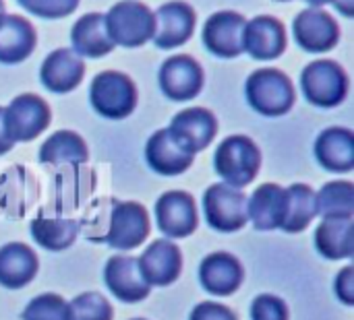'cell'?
<instances>
[{"label": "cell", "instance_id": "cell-1", "mask_svg": "<svg viewBox=\"0 0 354 320\" xmlns=\"http://www.w3.org/2000/svg\"><path fill=\"white\" fill-rule=\"evenodd\" d=\"M214 168L224 184L241 190L257 178L261 168V151L253 139L245 134H232L218 145Z\"/></svg>", "mask_w": 354, "mask_h": 320}, {"label": "cell", "instance_id": "cell-2", "mask_svg": "<svg viewBox=\"0 0 354 320\" xmlns=\"http://www.w3.org/2000/svg\"><path fill=\"white\" fill-rule=\"evenodd\" d=\"M249 106L268 118H278L295 106V87L290 79L278 68H259L251 72L245 85Z\"/></svg>", "mask_w": 354, "mask_h": 320}, {"label": "cell", "instance_id": "cell-3", "mask_svg": "<svg viewBox=\"0 0 354 320\" xmlns=\"http://www.w3.org/2000/svg\"><path fill=\"white\" fill-rule=\"evenodd\" d=\"M137 87L133 79L118 70H104L95 74L89 87V101L91 108L108 118V120H122L131 116L137 108Z\"/></svg>", "mask_w": 354, "mask_h": 320}, {"label": "cell", "instance_id": "cell-4", "mask_svg": "<svg viewBox=\"0 0 354 320\" xmlns=\"http://www.w3.org/2000/svg\"><path fill=\"white\" fill-rule=\"evenodd\" d=\"M106 17V29L114 46L139 48L153 37L156 17L149 6L137 0L116 2Z\"/></svg>", "mask_w": 354, "mask_h": 320}, {"label": "cell", "instance_id": "cell-5", "mask_svg": "<svg viewBox=\"0 0 354 320\" xmlns=\"http://www.w3.org/2000/svg\"><path fill=\"white\" fill-rule=\"evenodd\" d=\"M108 226L104 228V236L95 242H104L116 250H133L143 244L149 236V215L143 205L133 201H114L110 199Z\"/></svg>", "mask_w": 354, "mask_h": 320}, {"label": "cell", "instance_id": "cell-6", "mask_svg": "<svg viewBox=\"0 0 354 320\" xmlns=\"http://www.w3.org/2000/svg\"><path fill=\"white\" fill-rule=\"evenodd\" d=\"M348 74L334 60H315L301 72V89L309 103L317 108H336L348 95Z\"/></svg>", "mask_w": 354, "mask_h": 320}, {"label": "cell", "instance_id": "cell-7", "mask_svg": "<svg viewBox=\"0 0 354 320\" xmlns=\"http://www.w3.org/2000/svg\"><path fill=\"white\" fill-rule=\"evenodd\" d=\"M247 201L249 197L239 188H232L224 182L212 184L203 194V213L207 226L222 234L243 230L249 223Z\"/></svg>", "mask_w": 354, "mask_h": 320}, {"label": "cell", "instance_id": "cell-8", "mask_svg": "<svg viewBox=\"0 0 354 320\" xmlns=\"http://www.w3.org/2000/svg\"><path fill=\"white\" fill-rule=\"evenodd\" d=\"M52 120L50 106L33 93L17 95L2 114L6 137L12 143H29L39 137Z\"/></svg>", "mask_w": 354, "mask_h": 320}, {"label": "cell", "instance_id": "cell-9", "mask_svg": "<svg viewBox=\"0 0 354 320\" xmlns=\"http://www.w3.org/2000/svg\"><path fill=\"white\" fill-rule=\"evenodd\" d=\"M170 139L187 153L195 155L212 145L218 134V120L205 108H189L178 112L166 128Z\"/></svg>", "mask_w": 354, "mask_h": 320}, {"label": "cell", "instance_id": "cell-10", "mask_svg": "<svg viewBox=\"0 0 354 320\" xmlns=\"http://www.w3.org/2000/svg\"><path fill=\"white\" fill-rule=\"evenodd\" d=\"M162 93L172 101H189L197 97L203 89L205 74L201 64L187 54H176L168 58L158 74Z\"/></svg>", "mask_w": 354, "mask_h": 320}, {"label": "cell", "instance_id": "cell-11", "mask_svg": "<svg viewBox=\"0 0 354 320\" xmlns=\"http://www.w3.org/2000/svg\"><path fill=\"white\" fill-rule=\"evenodd\" d=\"M247 19L234 10L214 12L203 25V46L218 58H236L245 52Z\"/></svg>", "mask_w": 354, "mask_h": 320}, {"label": "cell", "instance_id": "cell-12", "mask_svg": "<svg viewBox=\"0 0 354 320\" xmlns=\"http://www.w3.org/2000/svg\"><path fill=\"white\" fill-rule=\"evenodd\" d=\"M156 223L158 230L170 240H180L191 236L199 223L195 199L183 190L164 192L156 201Z\"/></svg>", "mask_w": 354, "mask_h": 320}, {"label": "cell", "instance_id": "cell-13", "mask_svg": "<svg viewBox=\"0 0 354 320\" xmlns=\"http://www.w3.org/2000/svg\"><path fill=\"white\" fill-rule=\"evenodd\" d=\"M292 33L297 43L309 54L330 52L340 41V27L324 8H307L299 12L292 23Z\"/></svg>", "mask_w": 354, "mask_h": 320}, {"label": "cell", "instance_id": "cell-14", "mask_svg": "<svg viewBox=\"0 0 354 320\" xmlns=\"http://www.w3.org/2000/svg\"><path fill=\"white\" fill-rule=\"evenodd\" d=\"M137 263L149 288H166L180 277L183 252L172 240H156L143 250Z\"/></svg>", "mask_w": 354, "mask_h": 320}, {"label": "cell", "instance_id": "cell-15", "mask_svg": "<svg viewBox=\"0 0 354 320\" xmlns=\"http://www.w3.org/2000/svg\"><path fill=\"white\" fill-rule=\"evenodd\" d=\"M104 283L114 298L124 304H137L145 300L151 292L149 283L143 279L139 271V263L135 257L116 254L104 267Z\"/></svg>", "mask_w": 354, "mask_h": 320}, {"label": "cell", "instance_id": "cell-16", "mask_svg": "<svg viewBox=\"0 0 354 320\" xmlns=\"http://www.w3.org/2000/svg\"><path fill=\"white\" fill-rule=\"evenodd\" d=\"M153 43L162 50H172L187 43L195 31V10L187 2H166L156 12Z\"/></svg>", "mask_w": 354, "mask_h": 320}, {"label": "cell", "instance_id": "cell-17", "mask_svg": "<svg viewBox=\"0 0 354 320\" xmlns=\"http://www.w3.org/2000/svg\"><path fill=\"white\" fill-rule=\"evenodd\" d=\"M245 271L230 252H212L199 265V283L212 296H232L243 286Z\"/></svg>", "mask_w": 354, "mask_h": 320}, {"label": "cell", "instance_id": "cell-18", "mask_svg": "<svg viewBox=\"0 0 354 320\" xmlns=\"http://www.w3.org/2000/svg\"><path fill=\"white\" fill-rule=\"evenodd\" d=\"M286 50V29L282 21L270 14L247 21L245 27V52L255 60H276Z\"/></svg>", "mask_w": 354, "mask_h": 320}, {"label": "cell", "instance_id": "cell-19", "mask_svg": "<svg viewBox=\"0 0 354 320\" xmlns=\"http://www.w3.org/2000/svg\"><path fill=\"white\" fill-rule=\"evenodd\" d=\"M83 74H85L83 58H79L68 48H60V50H54L52 54H48V58L44 60V64L39 68L41 85L48 91L58 93V95L77 89L79 83L83 81Z\"/></svg>", "mask_w": 354, "mask_h": 320}, {"label": "cell", "instance_id": "cell-20", "mask_svg": "<svg viewBox=\"0 0 354 320\" xmlns=\"http://www.w3.org/2000/svg\"><path fill=\"white\" fill-rule=\"evenodd\" d=\"M315 157L319 166L334 174L354 170V134L342 126L326 128L315 141Z\"/></svg>", "mask_w": 354, "mask_h": 320}, {"label": "cell", "instance_id": "cell-21", "mask_svg": "<svg viewBox=\"0 0 354 320\" xmlns=\"http://www.w3.org/2000/svg\"><path fill=\"white\" fill-rule=\"evenodd\" d=\"M286 211V188L280 184H261L247 201L249 221L259 232L280 230Z\"/></svg>", "mask_w": 354, "mask_h": 320}, {"label": "cell", "instance_id": "cell-22", "mask_svg": "<svg viewBox=\"0 0 354 320\" xmlns=\"http://www.w3.org/2000/svg\"><path fill=\"white\" fill-rule=\"evenodd\" d=\"M195 155L183 151L166 128L156 130L145 145V161L160 176H180L193 166Z\"/></svg>", "mask_w": 354, "mask_h": 320}, {"label": "cell", "instance_id": "cell-23", "mask_svg": "<svg viewBox=\"0 0 354 320\" xmlns=\"http://www.w3.org/2000/svg\"><path fill=\"white\" fill-rule=\"evenodd\" d=\"M39 271V261L33 248L21 242H10L0 248V286L21 290L33 281Z\"/></svg>", "mask_w": 354, "mask_h": 320}, {"label": "cell", "instance_id": "cell-24", "mask_svg": "<svg viewBox=\"0 0 354 320\" xmlns=\"http://www.w3.org/2000/svg\"><path fill=\"white\" fill-rule=\"evenodd\" d=\"M33 25L19 14H0V62L19 64L35 50Z\"/></svg>", "mask_w": 354, "mask_h": 320}, {"label": "cell", "instance_id": "cell-25", "mask_svg": "<svg viewBox=\"0 0 354 320\" xmlns=\"http://www.w3.org/2000/svg\"><path fill=\"white\" fill-rule=\"evenodd\" d=\"M73 52L79 58H102L114 50V41L106 29V17L102 12H89L77 19L71 29Z\"/></svg>", "mask_w": 354, "mask_h": 320}, {"label": "cell", "instance_id": "cell-26", "mask_svg": "<svg viewBox=\"0 0 354 320\" xmlns=\"http://www.w3.org/2000/svg\"><path fill=\"white\" fill-rule=\"evenodd\" d=\"M315 248L328 261L354 257V219H324L315 230Z\"/></svg>", "mask_w": 354, "mask_h": 320}, {"label": "cell", "instance_id": "cell-27", "mask_svg": "<svg viewBox=\"0 0 354 320\" xmlns=\"http://www.w3.org/2000/svg\"><path fill=\"white\" fill-rule=\"evenodd\" d=\"M89 159L87 143L73 130H58L39 147V161L48 166L58 163H85Z\"/></svg>", "mask_w": 354, "mask_h": 320}, {"label": "cell", "instance_id": "cell-28", "mask_svg": "<svg viewBox=\"0 0 354 320\" xmlns=\"http://www.w3.org/2000/svg\"><path fill=\"white\" fill-rule=\"evenodd\" d=\"M317 217L315 190L309 184H292L286 188V211L282 228L286 234H299L311 226Z\"/></svg>", "mask_w": 354, "mask_h": 320}, {"label": "cell", "instance_id": "cell-29", "mask_svg": "<svg viewBox=\"0 0 354 320\" xmlns=\"http://www.w3.org/2000/svg\"><path fill=\"white\" fill-rule=\"evenodd\" d=\"M315 211L324 219H353L354 184L348 180H336L322 186L315 192Z\"/></svg>", "mask_w": 354, "mask_h": 320}, {"label": "cell", "instance_id": "cell-30", "mask_svg": "<svg viewBox=\"0 0 354 320\" xmlns=\"http://www.w3.org/2000/svg\"><path fill=\"white\" fill-rule=\"evenodd\" d=\"M79 236V223L60 217H37L31 221V238L46 250L60 252L75 244Z\"/></svg>", "mask_w": 354, "mask_h": 320}, {"label": "cell", "instance_id": "cell-31", "mask_svg": "<svg viewBox=\"0 0 354 320\" xmlns=\"http://www.w3.org/2000/svg\"><path fill=\"white\" fill-rule=\"evenodd\" d=\"M114 310L110 302L97 292L79 294L68 302V320H112Z\"/></svg>", "mask_w": 354, "mask_h": 320}, {"label": "cell", "instance_id": "cell-32", "mask_svg": "<svg viewBox=\"0 0 354 320\" xmlns=\"http://www.w3.org/2000/svg\"><path fill=\"white\" fill-rule=\"evenodd\" d=\"M23 320H68V302L58 294H39L33 298L23 314Z\"/></svg>", "mask_w": 354, "mask_h": 320}, {"label": "cell", "instance_id": "cell-33", "mask_svg": "<svg viewBox=\"0 0 354 320\" xmlns=\"http://www.w3.org/2000/svg\"><path fill=\"white\" fill-rule=\"evenodd\" d=\"M19 4L39 19H62L79 6V0H19Z\"/></svg>", "mask_w": 354, "mask_h": 320}, {"label": "cell", "instance_id": "cell-34", "mask_svg": "<svg viewBox=\"0 0 354 320\" xmlns=\"http://www.w3.org/2000/svg\"><path fill=\"white\" fill-rule=\"evenodd\" d=\"M251 320H290V310L282 298L261 294L251 304Z\"/></svg>", "mask_w": 354, "mask_h": 320}, {"label": "cell", "instance_id": "cell-35", "mask_svg": "<svg viewBox=\"0 0 354 320\" xmlns=\"http://www.w3.org/2000/svg\"><path fill=\"white\" fill-rule=\"evenodd\" d=\"M189 320H239V317L224 304L218 302H201L191 310Z\"/></svg>", "mask_w": 354, "mask_h": 320}, {"label": "cell", "instance_id": "cell-36", "mask_svg": "<svg viewBox=\"0 0 354 320\" xmlns=\"http://www.w3.org/2000/svg\"><path fill=\"white\" fill-rule=\"evenodd\" d=\"M336 298L344 306H354V267H344L334 283Z\"/></svg>", "mask_w": 354, "mask_h": 320}, {"label": "cell", "instance_id": "cell-37", "mask_svg": "<svg viewBox=\"0 0 354 320\" xmlns=\"http://www.w3.org/2000/svg\"><path fill=\"white\" fill-rule=\"evenodd\" d=\"M2 114H4V108H0V155L8 153L12 149V141L6 137V130H4V122H2Z\"/></svg>", "mask_w": 354, "mask_h": 320}, {"label": "cell", "instance_id": "cell-38", "mask_svg": "<svg viewBox=\"0 0 354 320\" xmlns=\"http://www.w3.org/2000/svg\"><path fill=\"white\" fill-rule=\"evenodd\" d=\"M332 4L338 8L340 14H344L346 19H351L354 14V0H332Z\"/></svg>", "mask_w": 354, "mask_h": 320}, {"label": "cell", "instance_id": "cell-39", "mask_svg": "<svg viewBox=\"0 0 354 320\" xmlns=\"http://www.w3.org/2000/svg\"><path fill=\"white\" fill-rule=\"evenodd\" d=\"M307 4H311V8H322V6H326V4H330L332 0H305Z\"/></svg>", "mask_w": 354, "mask_h": 320}, {"label": "cell", "instance_id": "cell-40", "mask_svg": "<svg viewBox=\"0 0 354 320\" xmlns=\"http://www.w3.org/2000/svg\"><path fill=\"white\" fill-rule=\"evenodd\" d=\"M0 14H4V2L0 0Z\"/></svg>", "mask_w": 354, "mask_h": 320}, {"label": "cell", "instance_id": "cell-41", "mask_svg": "<svg viewBox=\"0 0 354 320\" xmlns=\"http://www.w3.org/2000/svg\"><path fill=\"white\" fill-rule=\"evenodd\" d=\"M131 320H145V319H131Z\"/></svg>", "mask_w": 354, "mask_h": 320}]
</instances>
